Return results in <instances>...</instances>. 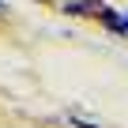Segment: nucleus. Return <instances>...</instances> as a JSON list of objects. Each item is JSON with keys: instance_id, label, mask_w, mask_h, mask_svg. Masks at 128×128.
<instances>
[{"instance_id": "nucleus-1", "label": "nucleus", "mask_w": 128, "mask_h": 128, "mask_svg": "<svg viewBox=\"0 0 128 128\" xmlns=\"http://www.w3.org/2000/svg\"><path fill=\"white\" fill-rule=\"evenodd\" d=\"M72 124H76V128H98V124H90V120H79V117H72Z\"/></svg>"}, {"instance_id": "nucleus-2", "label": "nucleus", "mask_w": 128, "mask_h": 128, "mask_svg": "<svg viewBox=\"0 0 128 128\" xmlns=\"http://www.w3.org/2000/svg\"><path fill=\"white\" fill-rule=\"evenodd\" d=\"M124 26H128V12H124Z\"/></svg>"}]
</instances>
